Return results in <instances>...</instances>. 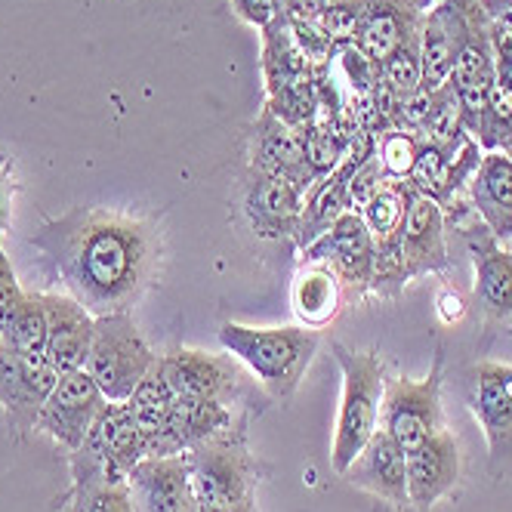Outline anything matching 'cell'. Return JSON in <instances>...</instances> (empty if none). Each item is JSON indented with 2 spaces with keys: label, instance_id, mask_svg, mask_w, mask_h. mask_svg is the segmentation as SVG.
<instances>
[{
  "label": "cell",
  "instance_id": "1",
  "mask_svg": "<svg viewBox=\"0 0 512 512\" xmlns=\"http://www.w3.org/2000/svg\"><path fill=\"white\" fill-rule=\"evenodd\" d=\"M50 266L59 272L68 297L90 315L130 312L152 287L164 235L149 219H136L105 207H75L31 235Z\"/></svg>",
  "mask_w": 512,
  "mask_h": 512
},
{
  "label": "cell",
  "instance_id": "2",
  "mask_svg": "<svg viewBox=\"0 0 512 512\" xmlns=\"http://www.w3.org/2000/svg\"><path fill=\"white\" fill-rule=\"evenodd\" d=\"M223 349L250 368L272 398H290L306 377L309 364L321 346L312 327H247L226 321L219 327Z\"/></svg>",
  "mask_w": 512,
  "mask_h": 512
},
{
  "label": "cell",
  "instance_id": "3",
  "mask_svg": "<svg viewBox=\"0 0 512 512\" xmlns=\"http://www.w3.org/2000/svg\"><path fill=\"white\" fill-rule=\"evenodd\" d=\"M334 355L343 371V398L337 414L331 466L343 475L380 429L386 374L377 352H352L343 343H334Z\"/></svg>",
  "mask_w": 512,
  "mask_h": 512
},
{
  "label": "cell",
  "instance_id": "4",
  "mask_svg": "<svg viewBox=\"0 0 512 512\" xmlns=\"http://www.w3.org/2000/svg\"><path fill=\"white\" fill-rule=\"evenodd\" d=\"M186 457L201 509L256 512V460L241 438H232V429L195 445Z\"/></svg>",
  "mask_w": 512,
  "mask_h": 512
},
{
  "label": "cell",
  "instance_id": "5",
  "mask_svg": "<svg viewBox=\"0 0 512 512\" xmlns=\"http://www.w3.org/2000/svg\"><path fill=\"white\" fill-rule=\"evenodd\" d=\"M158 364L155 349L142 340L130 312L99 315L84 371L108 401H127Z\"/></svg>",
  "mask_w": 512,
  "mask_h": 512
},
{
  "label": "cell",
  "instance_id": "6",
  "mask_svg": "<svg viewBox=\"0 0 512 512\" xmlns=\"http://www.w3.org/2000/svg\"><path fill=\"white\" fill-rule=\"evenodd\" d=\"M149 457L142 429L124 401H105L81 448L68 454L71 482H127L139 460Z\"/></svg>",
  "mask_w": 512,
  "mask_h": 512
},
{
  "label": "cell",
  "instance_id": "7",
  "mask_svg": "<svg viewBox=\"0 0 512 512\" xmlns=\"http://www.w3.org/2000/svg\"><path fill=\"white\" fill-rule=\"evenodd\" d=\"M380 429L408 451L423 445L442 426V352L426 380L414 383L408 377H389L383 389Z\"/></svg>",
  "mask_w": 512,
  "mask_h": 512
},
{
  "label": "cell",
  "instance_id": "8",
  "mask_svg": "<svg viewBox=\"0 0 512 512\" xmlns=\"http://www.w3.org/2000/svg\"><path fill=\"white\" fill-rule=\"evenodd\" d=\"M303 253V263L327 266L340 284L352 290H371L374 284V263H377V241L371 229L364 226L361 213L346 210L337 223L327 229L321 238H315Z\"/></svg>",
  "mask_w": 512,
  "mask_h": 512
},
{
  "label": "cell",
  "instance_id": "9",
  "mask_svg": "<svg viewBox=\"0 0 512 512\" xmlns=\"http://www.w3.org/2000/svg\"><path fill=\"white\" fill-rule=\"evenodd\" d=\"M105 401L108 398L102 395V389L93 383L87 371L59 374L50 398L44 401L38 423H34V432L50 435L59 448L71 454L75 448H81L90 426L105 408Z\"/></svg>",
  "mask_w": 512,
  "mask_h": 512
},
{
  "label": "cell",
  "instance_id": "10",
  "mask_svg": "<svg viewBox=\"0 0 512 512\" xmlns=\"http://www.w3.org/2000/svg\"><path fill=\"white\" fill-rule=\"evenodd\" d=\"M469 377V411L485 429L491 472L503 475L512 460V368L497 361H479Z\"/></svg>",
  "mask_w": 512,
  "mask_h": 512
},
{
  "label": "cell",
  "instance_id": "11",
  "mask_svg": "<svg viewBox=\"0 0 512 512\" xmlns=\"http://www.w3.org/2000/svg\"><path fill=\"white\" fill-rule=\"evenodd\" d=\"M59 374L47 355H19L0 349V408L13 435H25L41 417Z\"/></svg>",
  "mask_w": 512,
  "mask_h": 512
},
{
  "label": "cell",
  "instance_id": "12",
  "mask_svg": "<svg viewBox=\"0 0 512 512\" xmlns=\"http://www.w3.org/2000/svg\"><path fill=\"white\" fill-rule=\"evenodd\" d=\"M158 371L176 398L219 401V405L229 408L232 398L241 392V371L232 355L173 349L167 355H158Z\"/></svg>",
  "mask_w": 512,
  "mask_h": 512
},
{
  "label": "cell",
  "instance_id": "13",
  "mask_svg": "<svg viewBox=\"0 0 512 512\" xmlns=\"http://www.w3.org/2000/svg\"><path fill=\"white\" fill-rule=\"evenodd\" d=\"M136 512H201L186 454L145 457L127 475Z\"/></svg>",
  "mask_w": 512,
  "mask_h": 512
},
{
  "label": "cell",
  "instance_id": "14",
  "mask_svg": "<svg viewBox=\"0 0 512 512\" xmlns=\"http://www.w3.org/2000/svg\"><path fill=\"white\" fill-rule=\"evenodd\" d=\"M306 207V192L278 176L250 170L244 186V213L256 238H297Z\"/></svg>",
  "mask_w": 512,
  "mask_h": 512
},
{
  "label": "cell",
  "instance_id": "15",
  "mask_svg": "<svg viewBox=\"0 0 512 512\" xmlns=\"http://www.w3.org/2000/svg\"><path fill=\"white\" fill-rule=\"evenodd\" d=\"M358 4V34L355 47L383 62L401 41L423 28L432 0H355Z\"/></svg>",
  "mask_w": 512,
  "mask_h": 512
},
{
  "label": "cell",
  "instance_id": "16",
  "mask_svg": "<svg viewBox=\"0 0 512 512\" xmlns=\"http://www.w3.org/2000/svg\"><path fill=\"white\" fill-rule=\"evenodd\" d=\"M398 250L408 281L426 272H445L451 266L445 244V210L435 198H426L420 192L411 195L405 223L398 232Z\"/></svg>",
  "mask_w": 512,
  "mask_h": 512
},
{
  "label": "cell",
  "instance_id": "17",
  "mask_svg": "<svg viewBox=\"0 0 512 512\" xmlns=\"http://www.w3.org/2000/svg\"><path fill=\"white\" fill-rule=\"evenodd\" d=\"M463 232L475 269V303L488 321H512V253L497 244L482 219Z\"/></svg>",
  "mask_w": 512,
  "mask_h": 512
},
{
  "label": "cell",
  "instance_id": "18",
  "mask_svg": "<svg viewBox=\"0 0 512 512\" xmlns=\"http://www.w3.org/2000/svg\"><path fill=\"white\" fill-rule=\"evenodd\" d=\"M343 479L361 491L380 497L389 506H411L408 497V454L395 438L383 429L374 432V438L364 451L349 463Z\"/></svg>",
  "mask_w": 512,
  "mask_h": 512
},
{
  "label": "cell",
  "instance_id": "19",
  "mask_svg": "<svg viewBox=\"0 0 512 512\" xmlns=\"http://www.w3.org/2000/svg\"><path fill=\"white\" fill-rule=\"evenodd\" d=\"M250 170L278 176L300 186L309 192L315 186V179L306 167V145L303 133L294 130L290 124L278 121L272 112H260L253 124V142H250Z\"/></svg>",
  "mask_w": 512,
  "mask_h": 512
},
{
  "label": "cell",
  "instance_id": "20",
  "mask_svg": "<svg viewBox=\"0 0 512 512\" xmlns=\"http://www.w3.org/2000/svg\"><path fill=\"white\" fill-rule=\"evenodd\" d=\"M460 445L448 429H438L408 451V497L420 512L432 509L460 485Z\"/></svg>",
  "mask_w": 512,
  "mask_h": 512
},
{
  "label": "cell",
  "instance_id": "21",
  "mask_svg": "<svg viewBox=\"0 0 512 512\" xmlns=\"http://www.w3.org/2000/svg\"><path fill=\"white\" fill-rule=\"evenodd\" d=\"M47 309V361L56 368V374L84 371L96 315H90L75 297L62 294H41Z\"/></svg>",
  "mask_w": 512,
  "mask_h": 512
},
{
  "label": "cell",
  "instance_id": "22",
  "mask_svg": "<svg viewBox=\"0 0 512 512\" xmlns=\"http://www.w3.org/2000/svg\"><path fill=\"white\" fill-rule=\"evenodd\" d=\"M232 429V411L219 401H195V398H176L167 426L152 442L149 457H170V454H189L195 445L207 438Z\"/></svg>",
  "mask_w": 512,
  "mask_h": 512
},
{
  "label": "cell",
  "instance_id": "23",
  "mask_svg": "<svg viewBox=\"0 0 512 512\" xmlns=\"http://www.w3.org/2000/svg\"><path fill=\"white\" fill-rule=\"evenodd\" d=\"M466 192L491 235L497 241L512 238V158L506 152H485Z\"/></svg>",
  "mask_w": 512,
  "mask_h": 512
},
{
  "label": "cell",
  "instance_id": "24",
  "mask_svg": "<svg viewBox=\"0 0 512 512\" xmlns=\"http://www.w3.org/2000/svg\"><path fill=\"white\" fill-rule=\"evenodd\" d=\"M260 31H263V81H266V96H275L281 90L309 84L315 78V68L303 56V50L297 47L284 13L275 22H269L266 28H260Z\"/></svg>",
  "mask_w": 512,
  "mask_h": 512
},
{
  "label": "cell",
  "instance_id": "25",
  "mask_svg": "<svg viewBox=\"0 0 512 512\" xmlns=\"http://www.w3.org/2000/svg\"><path fill=\"white\" fill-rule=\"evenodd\" d=\"M290 303H294V315L318 331V327L331 324L340 312L343 303V284L340 278L318 263H306L297 278H294V290H290Z\"/></svg>",
  "mask_w": 512,
  "mask_h": 512
},
{
  "label": "cell",
  "instance_id": "26",
  "mask_svg": "<svg viewBox=\"0 0 512 512\" xmlns=\"http://www.w3.org/2000/svg\"><path fill=\"white\" fill-rule=\"evenodd\" d=\"M124 405L130 408L136 426L142 429V438H145V451H152V442L161 435V429L167 426L170 420V411L176 405V395L173 389L167 386V380L161 377L158 364L149 371V377H145L136 392L124 401Z\"/></svg>",
  "mask_w": 512,
  "mask_h": 512
},
{
  "label": "cell",
  "instance_id": "27",
  "mask_svg": "<svg viewBox=\"0 0 512 512\" xmlns=\"http://www.w3.org/2000/svg\"><path fill=\"white\" fill-rule=\"evenodd\" d=\"M0 349H10L19 355H44L47 352V309H44L41 294L22 297L4 337H0Z\"/></svg>",
  "mask_w": 512,
  "mask_h": 512
},
{
  "label": "cell",
  "instance_id": "28",
  "mask_svg": "<svg viewBox=\"0 0 512 512\" xmlns=\"http://www.w3.org/2000/svg\"><path fill=\"white\" fill-rule=\"evenodd\" d=\"M411 195H414V189L408 186V179H389L386 186L374 195V201L361 210L364 226L371 229L377 244H386L401 232Z\"/></svg>",
  "mask_w": 512,
  "mask_h": 512
},
{
  "label": "cell",
  "instance_id": "29",
  "mask_svg": "<svg viewBox=\"0 0 512 512\" xmlns=\"http://www.w3.org/2000/svg\"><path fill=\"white\" fill-rule=\"evenodd\" d=\"M62 512H136L127 482H71Z\"/></svg>",
  "mask_w": 512,
  "mask_h": 512
},
{
  "label": "cell",
  "instance_id": "30",
  "mask_svg": "<svg viewBox=\"0 0 512 512\" xmlns=\"http://www.w3.org/2000/svg\"><path fill=\"white\" fill-rule=\"evenodd\" d=\"M475 142L482 145L485 152H506L512 149V90L500 81H494L485 112L475 127Z\"/></svg>",
  "mask_w": 512,
  "mask_h": 512
},
{
  "label": "cell",
  "instance_id": "31",
  "mask_svg": "<svg viewBox=\"0 0 512 512\" xmlns=\"http://www.w3.org/2000/svg\"><path fill=\"white\" fill-rule=\"evenodd\" d=\"M380 75L398 90V93H414L423 84V50H420V31L411 34L408 41H401L383 62Z\"/></svg>",
  "mask_w": 512,
  "mask_h": 512
},
{
  "label": "cell",
  "instance_id": "32",
  "mask_svg": "<svg viewBox=\"0 0 512 512\" xmlns=\"http://www.w3.org/2000/svg\"><path fill=\"white\" fill-rule=\"evenodd\" d=\"M420 145H423V139L411 130H398V127L386 130L377 139V158H380L386 179H408L417 164Z\"/></svg>",
  "mask_w": 512,
  "mask_h": 512
},
{
  "label": "cell",
  "instance_id": "33",
  "mask_svg": "<svg viewBox=\"0 0 512 512\" xmlns=\"http://www.w3.org/2000/svg\"><path fill=\"white\" fill-rule=\"evenodd\" d=\"M321 31L334 41L337 50L352 47L358 34V4L355 0H327V10L321 16Z\"/></svg>",
  "mask_w": 512,
  "mask_h": 512
},
{
  "label": "cell",
  "instance_id": "34",
  "mask_svg": "<svg viewBox=\"0 0 512 512\" xmlns=\"http://www.w3.org/2000/svg\"><path fill=\"white\" fill-rule=\"evenodd\" d=\"M386 182H389V179H386V173H383V167H380V158H377V155L364 161V164L349 176V182H346L349 210L361 213L364 207H368V204L374 201V195L386 186Z\"/></svg>",
  "mask_w": 512,
  "mask_h": 512
},
{
  "label": "cell",
  "instance_id": "35",
  "mask_svg": "<svg viewBox=\"0 0 512 512\" xmlns=\"http://www.w3.org/2000/svg\"><path fill=\"white\" fill-rule=\"evenodd\" d=\"M340 68H343V78L349 84V93H371L374 84L380 81V62H374L371 56H364L355 44L343 47L337 53Z\"/></svg>",
  "mask_w": 512,
  "mask_h": 512
},
{
  "label": "cell",
  "instance_id": "36",
  "mask_svg": "<svg viewBox=\"0 0 512 512\" xmlns=\"http://www.w3.org/2000/svg\"><path fill=\"white\" fill-rule=\"evenodd\" d=\"M22 297H25V290L16 281V272L10 266V256L4 253V247H0V337H4L7 324H10L16 306L22 303Z\"/></svg>",
  "mask_w": 512,
  "mask_h": 512
},
{
  "label": "cell",
  "instance_id": "37",
  "mask_svg": "<svg viewBox=\"0 0 512 512\" xmlns=\"http://www.w3.org/2000/svg\"><path fill=\"white\" fill-rule=\"evenodd\" d=\"M232 13L253 28H266L281 16V0H232Z\"/></svg>",
  "mask_w": 512,
  "mask_h": 512
},
{
  "label": "cell",
  "instance_id": "38",
  "mask_svg": "<svg viewBox=\"0 0 512 512\" xmlns=\"http://www.w3.org/2000/svg\"><path fill=\"white\" fill-rule=\"evenodd\" d=\"M327 10V0H290V4L281 10L287 19H297V22H312L321 25V16Z\"/></svg>",
  "mask_w": 512,
  "mask_h": 512
},
{
  "label": "cell",
  "instance_id": "39",
  "mask_svg": "<svg viewBox=\"0 0 512 512\" xmlns=\"http://www.w3.org/2000/svg\"><path fill=\"white\" fill-rule=\"evenodd\" d=\"M10 226V179H7V161H0V235Z\"/></svg>",
  "mask_w": 512,
  "mask_h": 512
},
{
  "label": "cell",
  "instance_id": "40",
  "mask_svg": "<svg viewBox=\"0 0 512 512\" xmlns=\"http://www.w3.org/2000/svg\"><path fill=\"white\" fill-rule=\"evenodd\" d=\"M497 81H500V84H506V87L512 90V59L497 62Z\"/></svg>",
  "mask_w": 512,
  "mask_h": 512
},
{
  "label": "cell",
  "instance_id": "41",
  "mask_svg": "<svg viewBox=\"0 0 512 512\" xmlns=\"http://www.w3.org/2000/svg\"><path fill=\"white\" fill-rule=\"evenodd\" d=\"M201 512H213V509H201Z\"/></svg>",
  "mask_w": 512,
  "mask_h": 512
}]
</instances>
